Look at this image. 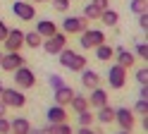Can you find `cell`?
I'll return each instance as SVG.
<instances>
[{"label":"cell","mask_w":148,"mask_h":134,"mask_svg":"<svg viewBox=\"0 0 148 134\" xmlns=\"http://www.w3.org/2000/svg\"><path fill=\"white\" fill-rule=\"evenodd\" d=\"M58 57H60V65L64 67V70H69V72H81L86 67V55L72 50V48H67V46L58 53Z\"/></svg>","instance_id":"6da1fadb"},{"label":"cell","mask_w":148,"mask_h":134,"mask_svg":"<svg viewBox=\"0 0 148 134\" xmlns=\"http://www.w3.org/2000/svg\"><path fill=\"white\" fill-rule=\"evenodd\" d=\"M79 43L84 50H93L96 46L105 43V34L100 31V29H84V31L79 34Z\"/></svg>","instance_id":"7a4b0ae2"},{"label":"cell","mask_w":148,"mask_h":134,"mask_svg":"<svg viewBox=\"0 0 148 134\" xmlns=\"http://www.w3.org/2000/svg\"><path fill=\"white\" fill-rule=\"evenodd\" d=\"M64 46H67V34H64V31H55L53 36L43 38V43H41V48H43L48 55H58Z\"/></svg>","instance_id":"3957f363"},{"label":"cell","mask_w":148,"mask_h":134,"mask_svg":"<svg viewBox=\"0 0 148 134\" xmlns=\"http://www.w3.org/2000/svg\"><path fill=\"white\" fill-rule=\"evenodd\" d=\"M108 84H110V89H115V91H119V89H124V84H127V70L122 65H110L108 67Z\"/></svg>","instance_id":"277c9868"},{"label":"cell","mask_w":148,"mask_h":134,"mask_svg":"<svg viewBox=\"0 0 148 134\" xmlns=\"http://www.w3.org/2000/svg\"><path fill=\"white\" fill-rule=\"evenodd\" d=\"M12 74H14V84H17V89H34V86H36V74H34V70H29L26 65L17 67Z\"/></svg>","instance_id":"5b68a950"},{"label":"cell","mask_w":148,"mask_h":134,"mask_svg":"<svg viewBox=\"0 0 148 134\" xmlns=\"http://www.w3.org/2000/svg\"><path fill=\"white\" fill-rule=\"evenodd\" d=\"M0 101H3L7 108H24L26 105V96L22 89H3V96H0Z\"/></svg>","instance_id":"8992f818"},{"label":"cell","mask_w":148,"mask_h":134,"mask_svg":"<svg viewBox=\"0 0 148 134\" xmlns=\"http://www.w3.org/2000/svg\"><path fill=\"white\" fill-rule=\"evenodd\" d=\"M84 29H88V19H84V17H74V15H67V17H64L62 19V31L64 34H81V31H84Z\"/></svg>","instance_id":"52a82bcc"},{"label":"cell","mask_w":148,"mask_h":134,"mask_svg":"<svg viewBox=\"0 0 148 134\" xmlns=\"http://www.w3.org/2000/svg\"><path fill=\"white\" fill-rule=\"evenodd\" d=\"M22 65H26V62H24V55L19 50H10V53H5L0 57V70L3 72H14L17 67H22Z\"/></svg>","instance_id":"ba28073f"},{"label":"cell","mask_w":148,"mask_h":134,"mask_svg":"<svg viewBox=\"0 0 148 134\" xmlns=\"http://www.w3.org/2000/svg\"><path fill=\"white\" fill-rule=\"evenodd\" d=\"M115 122L119 124V129H127V132H132L134 129V124H136V117H134V110L132 108H117L115 110Z\"/></svg>","instance_id":"9c48e42d"},{"label":"cell","mask_w":148,"mask_h":134,"mask_svg":"<svg viewBox=\"0 0 148 134\" xmlns=\"http://www.w3.org/2000/svg\"><path fill=\"white\" fill-rule=\"evenodd\" d=\"M12 15L17 19H22V22H31V19L36 17V7L31 3H24V0H19V3H12Z\"/></svg>","instance_id":"30bf717a"},{"label":"cell","mask_w":148,"mask_h":134,"mask_svg":"<svg viewBox=\"0 0 148 134\" xmlns=\"http://www.w3.org/2000/svg\"><path fill=\"white\" fill-rule=\"evenodd\" d=\"M3 46H5L7 53H10V50H22V46H24V31H22V29H10L7 36H5V41H3Z\"/></svg>","instance_id":"8fae6325"},{"label":"cell","mask_w":148,"mask_h":134,"mask_svg":"<svg viewBox=\"0 0 148 134\" xmlns=\"http://www.w3.org/2000/svg\"><path fill=\"white\" fill-rule=\"evenodd\" d=\"M74 93H77V91H74L72 86L64 84V86H60V89H55V91H53V101H55V105H62V108H67Z\"/></svg>","instance_id":"7c38bea8"},{"label":"cell","mask_w":148,"mask_h":134,"mask_svg":"<svg viewBox=\"0 0 148 134\" xmlns=\"http://www.w3.org/2000/svg\"><path fill=\"white\" fill-rule=\"evenodd\" d=\"M108 105V91L96 86V89H91V96H88V108H103Z\"/></svg>","instance_id":"4fadbf2b"},{"label":"cell","mask_w":148,"mask_h":134,"mask_svg":"<svg viewBox=\"0 0 148 134\" xmlns=\"http://www.w3.org/2000/svg\"><path fill=\"white\" fill-rule=\"evenodd\" d=\"M79 74H81V84H84L88 91L96 89V86H100V74H98L96 70H88V67H84Z\"/></svg>","instance_id":"5bb4252c"},{"label":"cell","mask_w":148,"mask_h":134,"mask_svg":"<svg viewBox=\"0 0 148 134\" xmlns=\"http://www.w3.org/2000/svg\"><path fill=\"white\" fill-rule=\"evenodd\" d=\"M115 60H117V65H122L124 70H129L134 62H136V55L132 53V50H124V48H115Z\"/></svg>","instance_id":"9a60e30c"},{"label":"cell","mask_w":148,"mask_h":134,"mask_svg":"<svg viewBox=\"0 0 148 134\" xmlns=\"http://www.w3.org/2000/svg\"><path fill=\"white\" fill-rule=\"evenodd\" d=\"M45 117H48V124L67 122V108H62V105H53V108H48V113H45Z\"/></svg>","instance_id":"2e32d148"},{"label":"cell","mask_w":148,"mask_h":134,"mask_svg":"<svg viewBox=\"0 0 148 134\" xmlns=\"http://www.w3.org/2000/svg\"><path fill=\"white\" fill-rule=\"evenodd\" d=\"M31 132V124L26 117H14L10 120V134H29Z\"/></svg>","instance_id":"e0dca14e"},{"label":"cell","mask_w":148,"mask_h":134,"mask_svg":"<svg viewBox=\"0 0 148 134\" xmlns=\"http://www.w3.org/2000/svg\"><path fill=\"white\" fill-rule=\"evenodd\" d=\"M36 31H38L43 38L53 36L55 31H58V24L53 22V19H41V22H36Z\"/></svg>","instance_id":"ac0fdd59"},{"label":"cell","mask_w":148,"mask_h":134,"mask_svg":"<svg viewBox=\"0 0 148 134\" xmlns=\"http://www.w3.org/2000/svg\"><path fill=\"white\" fill-rule=\"evenodd\" d=\"M93 50H96V60H100V62L112 60V55H115V48H110L108 43H100V46H96Z\"/></svg>","instance_id":"d6986e66"},{"label":"cell","mask_w":148,"mask_h":134,"mask_svg":"<svg viewBox=\"0 0 148 134\" xmlns=\"http://www.w3.org/2000/svg\"><path fill=\"white\" fill-rule=\"evenodd\" d=\"M69 108L74 113H81V110H88V98L84 93H74L72 96V101H69Z\"/></svg>","instance_id":"ffe728a7"},{"label":"cell","mask_w":148,"mask_h":134,"mask_svg":"<svg viewBox=\"0 0 148 134\" xmlns=\"http://www.w3.org/2000/svg\"><path fill=\"white\" fill-rule=\"evenodd\" d=\"M43 134H74V129L69 127V122H58V124H48Z\"/></svg>","instance_id":"44dd1931"},{"label":"cell","mask_w":148,"mask_h":134,"mask_svg":"<svg viewBox=\"0 0 148 134\" xmlns=\"http://www.w3.org/2000/svg\"><path fill=\"white\" fill-rule=\"evenodd\" d=\"M98 22H103L105 26H117V22H119V15L115 12V10H103L100 12V17H98Z\"/></svg>","instance_id":"7402d4cb"},{"label":"cell","mask_w":148,"mask_h":134,"mask_svg":"<svg viewBox=\"0 0 148 134\" xmlns=\"http://www.w3.org/2000/svg\"><path fill=\"white\" fill-rule=\"evenodd\" d=\"M96 120H98V122H103V124L115 122V108H110V105H103V108H98Z\"/></svg>","instance_id":"603a6c76"},{"label":"cell","mask_w":148,"mask_h":134,"mask_svg":"<svg viewBox=\"0 0 148 134\" xmlns=\"http://www.w3.org/2000/svg\"><path fill=\"white\" fill-rule=\"evenodd\" d=\"M41 43H43V36L36 31H29V34H24V46H29V48H41Z\"/></svg>","instance_id":"cb8c5ba5"},{"label":"cell","mask_w":148,"mask_h":134,"mask_svg":"<svg viewBox=\"0 0 148 134\" xmlns=\"http://www.w3.org/2000/svg\"><path fill=\"white\" fill-rule=\"evenodd\" d=\"M84 19H88V22H98V17H100V10L93 5V3H86L84 5V15H81Z\"/></svg>","instance_id":"d4e9b609"},{"label":"cell","mask_w":148,"mask_h":134,"mask_svg":"<svg viewBox=\"0 0 148 134\" xmlns=\"http://www.w3.org/2000/svg\"><path fill=\"white\" fill-rule=\"evenodd\" d=\"M77 120H79V124H84V127H91L93 120H96V115L91 110H81V113H77Z\"/></svg>","instance_id":"484cf974"},{"label":"cell","mask_w":148,"mask_h":134,"mask_svg":"<svg viewBox=\"0 0 148 134\" xmlns=\"http://www.w3.org/2000/svg\"><path fill=\"white\" fill-rule=\"evenodd\" d=\"M129 10H132L134 15L148 12V0H132V3H129Z\"/></svg>","instance_id":"4316f807"},{"label":"cell","mask_w":148,"mask_h":134,"mask_svg":"<svg viewBox=\"0 0 148 134\" xmlns=\"http://www.w3.org/2000/svg\"><path fill=\"white\" fill-rule=\"evenodd\" d=\"M132 110H134V115H141V117H143V115H148V98H138Z\"/></svg>","instance_id":"83f0119b"},{"label":"cell","mask_w":148,"mask_h":134,"mask_svg":"<svg viewBox=\"0 0 148 134\" xmlns=\"http://www.w3.org/2000/svg\"><path fill=\"white\" fill-rule=\"evenodd\" d=\"M50 5H53L55 12H67L72 3H69V0H50Z\"/></svg>","instance_id":"f1b7e54d"},{"label":"cell","mask_w":148,"mask_h":134,"mask_svg":"<svg viewBox=\"0 0 148 134\" xmlns=\"http://www.w3.org/2000/svg\"><path fill=\"white\" fill-rule=\"evenodd\" d=\"M134 55H136V57H143V60L148 57V46H146V41H138V43L134 46Z\"/></svg>","instance_id":"f546056e"},{"label":"cell","mask_w":148,"mask_h":134,"mask_svg":"<svg viewBox=\"0 0 148 134\" xmlns=\"http://www.w3.org/2000/svg\"><path fill=\"white\" fill-rule=\"evenodd\" d=\"M48 84H50V89L55 91V89H60V86H64V79H62L60 74H50L48 77Z\"/></svg>","instance_id":"4dcf8cb0"},{"label":"cell","mask_w":148,"mask_h":134,"mask_svg":"<svg viewBox=\"0 0 148 134\" xmlns=\"http://www.w3.org/2000/svg\"><path fill=\"white\" fill-rule=\"evenodd\" d=\"M136 82H138V84H148V67H146V65L136 70Z\"/></svg>","instance_id":"1f68e13d"},{"label":"cell","mask_w":148,"mask_h":134,"mask_svg":"<svg viewBox=\"0 0 148 134\" xmlns=\"http://www.w3.org/2000/svg\"><path fill=\"white\" fill-rule=\"evenodd\" d=\"M0 134H10V120H7V115L0 117Z\"/></svg>","instance_id":"d6a6232c"},{"label":"cell","mask_w":148,"mask_h":134,"mask_svg":"<svg viewBox=\"0 0 148 134\" xmlns=\"http://www.w3.org/2000/svg\"><path fill=\"white\" fill-rule=\"evenodd\" d=\"M138 17V26L143 29V34H146V29H148V12H141V15H136Z\"/></svg>","instance_id":"836d02e7"},{"label":"cell","mask_w":148,"mask_h":134,"mask_svg":"<svg viewBox=\"0 0 148 134\" xmlns=\"http://www.w3.org/2000/svg\"><path fill=\"white\" fill-rule=\"evenodd\" d=\"M77 134H100V129H91V127H84V124H79Z\"/></svg>","instance_id":"e575fe53"},{"label":"cell","mask_w":148,"mask_h":134,"mask_svg":"<svg viewBox=\"0 0 148 134\" xmlns=\"http://www.w3.org/2000/svg\"><path fill=\"white\" fill-rule=\"evenodd\" d=\"M91 3H93L98 10H100V12H103V10H108L110 7V3H108V0H91Z\"/></svg>","instance_id":"d590c367"},{"label":"cell","mask_w":148,"mask_h":134,"mask_svg":"<svg viewBox=\"0 0 148 134\" xmlns=\"http://www.w3.org/2000/svg\"><path fill=\"white\" fill-rule=\"evenodd\" d=\"M7 31H10V29H7V24L3 22V19H0V43L5 41V36H7Z\"/></svg>","instance_id":"8d00e7d4"},{"label":"cell","mask_w":148,"mask_h":134,"mask_svg":"<svg viewBox=\"0 0 148 134\" xmlns=\"http://www.w3.org/2000/svg\"><path fill=\"white\" fill-rule=\"evenodd\" d=\"M138 98H148V84H141V93H138Z\"/></svg>","instance_id":"74e56055"},{"label":"cell","mask_w":148,"mask_h":134,"mask_svg":"<svg viewBox=\"0 0 148 134\" xmlns=\"http://www.w3.org/2000/svg\"><path fill=\"white\" fill-rule=\"evenodd\" d=\"M7 110H10V108H7V105L0 101V117H5V115H7Z\"/></svg>","instance_id":"f35d334b"},{"label":"cell","mask_w":148,"mask_h":134,"mask_svg":"<svg viewBox=\"0 0 148 134\" xmlns=\"http://www.w3.org/2000/svg\"><path fill=\"white\" fill-rule=\"evenodd\" d=\"M29 134H43V129H34V127H31V132H29Z\"/></svg>","instance_id":"ab89813d"},{"label":"cell","mask_w":148,"mask_h":134,"mask_svg":"<svg viewBox=\"0 0 148 134\" xmlns=\"http://www.w3.org/2000/svg\"><path fill=\"white\" fill-rule=\"evenodd\" d=\"M117 134H132V132H127V129H119V132H117Z\"/></svg>","instance_id":"60d3db41"},{"label":"cell","mask_w":148,"mask_h":134,"mask_svg":"<svg viewBox=\"0 0 148 134\" xmlns=\"http://www.w3.org/2000/svg\"><path fill=\"white\" fill-rule=\"evenodd\" d=\"M34 3H50V0H34Z\"/></svg>","instance_id":"b9f144b4"},{"label":"cell","mask_w":148,"mask_h":134,"mask_svg":"<svg viewBox=\"0 0 148 134\" xmlns=\"http://www.w3.org/2000/svg\"><path fill=\"white\" fill-rule=\"evenodd\" d=\"M3 89H5V86H3V84H0V96H3Z\"/></svg>","instance_id":"7bdbcfd3"},{"label":"cell","mask_w":148,"mask_h":134,"mask_svg":"<svg viewBox=\"0 0 148 134\" xmlns=\"http://www.w3.org/2000/svg\"><path fill=\"white\" fill-rule=\"evenodd\" d=\"M0 57H3V53H0Z\"/></svg>","instance_id":"ee69618b"}]
</instances>
